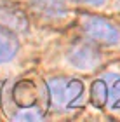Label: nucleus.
<instances>
[{"mask_svg": "<svg viewBox=\"0 0 120 122\" xmlns=\"http://www.w3.org/2000/svg\"><path fill=\"white\" fill-rule=\"evenodd\" d=\"M113 82L108 84V92H106V103H110L111 108L120 110V79H111Z\"/></svg>", "mask_w": 120, "mask_h": 122, "instance_id": "nucleus-9", "label": "nucleus"}, {"mask_svg": "<svg viewBox=\"0 0 120 122\" xmlns=\"http://www.w3.org/2000/svg\"><path fill=\"white\" fill-rule=\"evenodd\" d=\"M106 92H108V82L106 79L96 80L91 87V99L96 107H101V105L106 103Z\"/></svg>", "mask_w": 120, "mask_h": 122, "instance_id": "nucleus-8", "label": "nucleus"}, {"mask_svg": "<svg viewBox=\"0 0 120 122\" xmlns=\"http://www.w3.org/2000/svg\"><path fill=\"white\" fill-rule=\"evenodd\" d=\"M85 33L103 44H118L120 42V30L113 26L110 21L97 18V16H85L82 19Z\"/></svg>", "mask_w": 120, "mask_h": 122, "instance_id": "nucleus-2", "label": "nucleus"}, {"mask_svg": "<svg viewBox=\"0 0 120 122\" xmlns=\"http://www.w3.org/2000/svg\"><path fill=\"white\" fill-rule=\"evenodd\" d=\"M31 5L37 12L49 18H61L66 14V7L61 0H31Z\"/></svg>", "mask_w": 120, "mask_h": 122, "instance_id": "nucleus-5", "label": "nucleus"}, {"mask_svg": "<svg viewBox=\"0 0 120 122\" xmlns=\"http://www.w3.org/2000/svg\"><path fill=\"white\" fill-rule=\"evenodd\" d=\"M73 2L85 4V5H103V4H105V0H73Z\"/></svg>", "mask_w": 120, "mask_h": 122, "instance_id": "nucleus-11", "label": "nucleus"}, {"mask_svg": "<svg viewBox=\"0 0 120 122\" xmlns=\"http://www.w3.org/2000/svg\"><path fill=\"white\" fill-rule=\"evenodd\" d=\"M68 61L78 70H92L99 65L101 56L97 52V49H94L91 44L80 42V44H77V46H73L70 49Z\"/></svg>", "mask_w": 120, "mask_h": 122, "instance_id": "nucleus-3", "label": "nucleus"}, {"mask_svg": "<svg viewBox=\"0 0 120 122\" xmlns=\"http://www.w3.org/2000/svg\"><path fill=\"white\" fill-rule=\"evenodd\" d=\"M47 98L54 110H73L84 103V84L77 79L47 80Z\"/></svg>", "mask_w": 120, "mask_h": 122, "instance_id": "nucleus-1", "label": "nucleus"}, {"mask_svg": "<svg viewBox=\"0 0 120 122\" xmlns=\"http://www.w3.org/2000/svg\"><path fill=\"white\" fill-rule=\"evenodd\" d=\"M18 40L7 30H0V63H9L18 54Z\"/></svg>", "mask_w": 120, "mask_h": 122, "instance_id": "nucleus-6", "label": "nucleus"}, {"mask_svg": "<svg viewBox=\"0 0 120 122\" xmlns=\"http://www.w3.org/2000/svg\"><path fill=\"white\" fill-rule=\"evenodd\" d=\"M12 119L18 120V122H31V120H40V119H42V113H40L37 108H28V107H24V108H21L18 113H14Z\"/></svg>", "mask_w": 120, "mask_h": 122, "instance_id": "nucleus-10", "label": "nucleus"}, {"mask_svg": "<svg viewBox=\"0 0 120 122\" xmlns=\"http://www.w3.org/2000/svg\"><path fill=\"white\" fill-rule=\"evenodd\" d=\"M12 98L18 107L24 108V107H30V103H33L35 99V89L33 86H31V82L24 80L21 82V84H18L14 87V92H12Z\"/></svg>", "mask_w": 120, "mask_h": 122, "instance_id": "nucleus-7", "label": "nucleus"}, {"mask_svg": "<svg viewBox=\"0 0 120 122\" xmlns=\"http://www.w3.org/2000/svg\"><path fill=\"white\" fill-rule=\"evenodd\" d=\"M0 26L7 31H24L28 28V19L18 7L0 2Z\"/></svg>", "mask_w": 120, "mask_h": 122, "instance_id": "nucleus-4", "label": "nucleus"}]
</instances>
